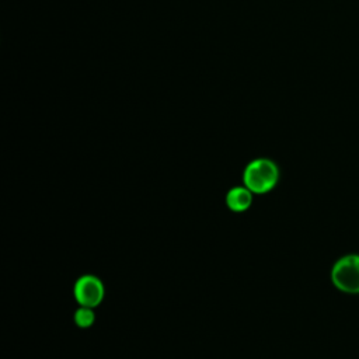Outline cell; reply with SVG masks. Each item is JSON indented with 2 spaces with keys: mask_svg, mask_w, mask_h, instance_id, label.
Instances as JSON below:
<instances>
[{
  "mask_svg": "<svg viewBox=\"0 0 359 359\" xmlns=\"http://www.w3.org/2000/svg\"><path fill=\"white\" fill-rule=\"evenodd\" d=\"M279 180V168L269 158H255L247 164L243 172L244 187L252 194L269 192Z\"/></svg>",
  "mask_w": 359,
  "mask_h": 359,
  "instance_id": "1",
  "label": "cell"
},
{
  "mask_svg": "<svg viewBox=\"0 0 359 359\" xmlns=\"http://www.w3.org/2000/svg\"><path fill=\"white\" fill-rule=\"evenodd\" d=\"M331 280L344 293H359V254H348L335 261L331 269Z\"/></svg>",
  "mask_w": 359,
  "mask_h": 359,
  "instance_id": "2",
  "label": "cell"
},
{
  "mask_svg": "<svg viewBox=\"0 0 359 359\" xmlns=\"http://www.w3.org/2000/svg\"><path fill=\"white\" fill-rule=\"evenodd\" d=\"M76 302L83 307H95L104 299V285L94 275H83L74 283Z\"/></svg>",
  "mask_w": 359,
  "mask_h": 359,
  "instance_id": "3",
  "label": "cell"
},
{
  "mask_svg": "<svg viewBox=\"0 0 359 359\" xmlns=\"http://www.w3.org/2000/svg\"><path fill=\"white\" fill-rule=\"evenodd\" d=\"M226 203L233 212H244L252 203V192L245 187L231 188L226 195Z\"/></svg>",
  "mask_w": 359,
  "mask_h": 359,
  "instance_id": "4",
  "label": "cell"
},
{
  "mask_svg": "<svg viewBox=\"0 0 359 359\" xmlns=\"http://www.w3.org/2000/svg\"><path fill=\"white\" fill-rule=\"evenodd\" d=\"M95 320V314L90 307H80L76 313H74V323L76 325H79L80 328H88L94 324Z\"/></svg>",
  "mask_w": 359,
  "mask_h": 359,
  "instance_id": "5",
  "label": "cell"
}]
</instances>
